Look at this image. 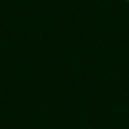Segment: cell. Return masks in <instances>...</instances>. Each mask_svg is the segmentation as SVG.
Listing matches in <instances>:
<instances>
[{
	"label": "cell",
	"instance_id": "1",
	"mask_svg": "<svg viewBox=\"0 0 129 129\" xmlns=\"http://www.w3.org/2000/svg\"><path fill=\"white\" fill-rule=\"evenodd\" d=\"M126 2H127V3H129V0H126Z\"/></svg>",
	"mask_w": 129,
	"mask_h": 129
}]
</instances>
